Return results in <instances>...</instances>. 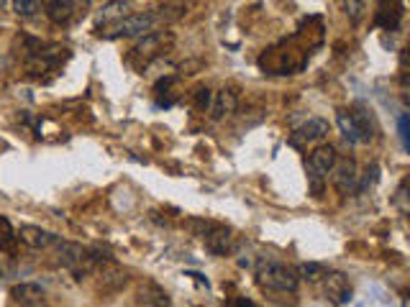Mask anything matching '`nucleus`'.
I'll list each match as a JSON object with an SVG mask.
<instances>
[{
	"label": "nucleus",
	"mask_w": 410,
	"mask_h": 307,
	"mask_svg": "<svg viewBox=\"0 0 410 307\" xmlns=\"http://www.w3.org/2000/svg\"><path fill=\"white\" fill-rule=\"evenodd\" d=\"M397 123H400V139H403V146L408 149V115L403 113Z\"/></svg>",
	"instance_id": "obj_21"
},
{
	"label": "nucleus",
	"mask_w": 410,
	"mask_h": 307,
	"mask_svg": "<svg viewBox=\"0 0 410 307\" xmlns=\"http://www.w3.org/2000/svg\"><path fill=\"white\" fill-rule=\"evenodd\" d=\"M323 279V292H326V300L336 307H344L352 302V281L344 271H326L320 276Z\"/></svg>",
	"instance_id": "obj_8"
},
{
	"label": "nucleus",
	"mask_w": 410,
	"mask_h": 307,
	"mask_svg": "<svg viewBox=\"0 0 410 307\" xmlns=\"http://www.w3.org/2000/svg\"><path fill=\"white\" fill-rule=\"evenodd\" d=\"M157 16L154 13H134V16H126V18L110 23V38H136V36H149L154 33V26H157Z\"/></svg>",
	"instance_id": "obj_5"
},
{
	"label": "nucleus",
	"mask_w": 410,
	"mask_h": 307,
	"mask_svg": "<svg viewBox=\"0 0 410 307\" xmlns=\"http://www.w3.org/2000/svg\"><path fill=\"white\" fill-rule=\"evenodd\" d=\"M57 251H59V262H62L67 269H72V271H77V274H80V271L88 274L90 269L98 264L95 256H93V249H85V246H80V243L59 241Z\"/></svg>",
	"instance_id": "obj_6"
},
{
	"label": "nucleus",
	"mask_w": 410,
	"mask_h": 307,
	"mask_svg": "<svg viewBox=\"0 0 410 307\" xmlns=\"http://www.w3.org/2000/svg\"><path fill=\"white\" fill-rule=\"evenodd\" d=\"M16 238H21L28 249H36V251L51 249V246H57V243L62 241L57 233H51V230L46 228H38V225H21Z\"/></svg>",
	"instance_id": "obj_9"
},
{
	"label": "nucleus",
	"mask_w": 410,
	"mask_h": 307,
	"mask_svg": "<svg viewBox=\"0 0 410 307\" xmlns=\"http://www.w3.org/2000/svg\"><path fill=\"white\" fill-rule=\"evenodd\" d=\"M131 11V3L128 0H110L108 6H102L100 13H98V23H115L128 16Z\"/></svg>",
	"instance_id": "obj_14"
},
{
	"label": "nucleus",
	"mask_w": 410,
	"mask_h": 307,
	"mask_svg": "<svg viewBox=\"0 0 410 307\" xmlns=\"http://www.w3.org/2000/svg\"><path fill=\"white\" fill-rule=\"evenodd\" d=\"M192 228H200L198 236L203 238L205 249L213 256H226L233 246V230L228 225L213 223V220H192Z\"/></svg>",
	"instance_id": "obj_4"
},
{
	"label": "nucleus",
	"mask_w": 410,
	"mask_h": 307,
	"mask_svg": "<svg viewBox=\"0 0 410 307\" xmlns=\"http://www.w3.org/2000/svg\"><path fill=\"white\" fill-rule=\"evenodd\" d=\"M139 305L144 307H172L169 294L157 284V281H144L139 287Z\"/></svg>",
	"instance_id": "obj_12"
},
{
	"label": "nucleus",
	"mask_w": 410,
	"mask_h": 307,
	"mask_svg": "<svg viewBox=\"0 0 410 307\" xmlns=\"http://www.w3.org/2000/svg\"><path fill=\"white\" fill-rule=\"evenodd\" d=\"M8 3H11V0H0V11H6V8H8Z\"/></svg>",
	"instance_id": "obj_23"
},
{
	"label": "nucleus",
	"mask_w": 410,
	"mask_h": 307,
	"mask_svg": "<svg viewBox=\"0 0 410 307\" xmlns=\"http://www.w3.org/2000/svg\"><path fill=\"white\" fill-rule=\"evenodd\" d=\"M256 281H259V287L267 289V292H280V294L295 292V289L300 287L298 269L282 262L259 264V269H256Z\"/></svg>",
	"instance_id": "obj_1"
},
{
	"label": "nucleus",
	"mask_w": 410,
	"mask_h": 307,
	"mask_svg": "<svg viewBox=\"0 0 410 307\" xmlns=\"http://www.w3.org/2000/svg\"><path fill=\"white\" fill-rule=\"evenodd\" d=\"M339 161V154H336V146L331 144H320L310 151V156L305 159V174H308V185L313 190V195L318 198L323 187L328 182V174L333 172V166Z\"/></svg>",
	"instance_id": "obj_3"
},
{
	"label": "nucleus",
	"mask_w": 410,
	"mask_h": 307,
	"mask_svg": "<svg viewBox=\"0 0 410 307\" xmlns=\"http://www.w3.org/2000/svg\"><path fill=\"white\" fill-rule=\"evenodd\" d=\"M226 307H256L251 300H246V297H233V300L226 302Z\"/></svg>",
	"instance_id": "obj_22"
},
{
	"label": "nucleus",
	"mask_w": 410,
	"mask_h": 307,
	"mask_svg": "<svg viewBox=\"0 0 410 307\" xmlns=\"http://www.w3.org/2000/svg\"><path fill=\"white\" fill-rule=\"evenodd\" d=\"M13 6V13L19 16V18H36L38 11H41V3L38 0H11Z\"/></svg>",
	"instance_id": "obj_17"
},
{
	"label": "nucleus",
	"mask_w": 410,
	"mask_h": 307,
	"mask_svg": "<svg viewBox=\"0 0 410 307\" xmlns=\"http://www.w3.org/2000/svg\"><path fill=\"white\" fill-rule=\"evenodd\" d=\"M323 274H326V266H323V264H300V266H298V276H300V279L315 281Z\"/></svg>",
	"instance_id": "obj_18"
},
{
	"label": "nucleus",
	"mask_w": 410,
	"mask_h": 307,
	"mask_svg": "<svg viewBox=\"0 0 410 307\" xmlns=\"http://www.w3.org/2000/svg\"><path fill=\"white\" fill-rule=\"evenodd\" d=\"M16 241V230H13L11 220L0 215V249H11Z\"/></svg>",
	"instance_id": "obj_19"
},
{
	"label": "nucleus",
	"mask_w": 410,
	"mask_h": 307,
	"mask_svg": "<svg viewBox=\"0 0 410 307\" xmlns=\"http://www.w3.org/2000/svg\"><path fill=\"white\" fill-rule=\"evenodd\" d=\"M236 105H238V95L231 87H224L221 92H216V97H213V102H211L213 121H224L226 115H231L236 110Z\"/></svg>",
	"instance_id": "obj_13"
},
{
	"label": "nucleus",
	"mask_w": 410,
	"mask_h": 307,
	"mask_svg": "<svg viewBox=\"0 0 410 307\" xmlns=\"http://www.w3.org/2000/svg\"><path fill=\"white\" fill-rule=\"evenodd\" d=\"M331 174H333V187H336L341 195H354V192H357L359 169H357V161L354 159L336 161Z\"/></svg>",
	"instance_id": "obj_10"
},
{
	"label": "nucleus",
	"mask_w": 410,
	"mask_h": 307,
	"mask_svg": "<svg viewBox=\"0 0 410 307\" xmlns=\"http://www.w3.org/2000/svg\"><path fill=\"white\" fill-rule=\"evenodd\" d=\"M280 307H295V305H280Z\"/></svg>",
	"instance_id": "obj_24"
},
{
	"label": "nucleus",
	"mask_w": 410,
	"mask_h": 307,
	"mask_svg": "<svg viewBox=\"0 0 410 307\" xmlns=\"http://www.w3.org/2000/svg\"><path fill=\"white\" fill-rule=\"evenodd\" d=\"M11 297L16 302H21V307H44V287L41 284H19V287L11 289Z\"/></svg>",
	"instance_id": "obj_11"
},
{
	"label": "nucleus",
	"mask_w": 410,
	"mask_h": 307,
	"mask_svg": "<svg viewBox=\"0 0 410 307\" xmlns=\"http://www.w3.org/2000/svg\"><path fill=\"white\" fill-rule=\"evenodd\" d=\"M195 102H198V108L205 110V108H211V102H213V92L208 87H200L198 92H195Z\"/></svg>",
	"instance_id": "obj_20"
},
{
	"label": "nucleus",
	"mask_w": 410,
	"mask_h": 307,
	"mask_svg": "<svg viewBox=\"0 0 410 307\" xmlns=\"http://www.w3.org/2000/svg\"><path fill=\"white\" fill-rule=\"evenodd\" d=\"M339 8H341V13H344L346 18H349V23L357 26L359 21L364 18L367 0H339Z\"/></svg>",
	"instance_id": "obj_15"
},
{
	"label": "nucleus",
	"mask_w": 410,
	"mask_h": 307,
	"mask_svg": "<svg viewBox=\"0 0 410 307\" xmlns=\"http://www.w3.org/2000/svg\"><path fill=\"white\" fill-rule=\"evenodd\" d=\"M377 179H379V164H367V169H364V174H359V179H357V192L354 195H362V192H367V190H372V187L377 185Z\"/></svg>",
	"instance_id": "obj_16"
},
{
	"label": "nucleus",
	"mask_w": 410,
	"mask_h": 307,
	"mask_svg": "<svg viewBox=\"0 0 410 307\" xmlns=\"http://www.w3.org/2000/svg\"><path fill=\"white\" fill-rule=\"evenodd\" d=\"M336 126H339L341 136H344L352 146H362L374 139V123L372 115L362 108H349L336 113Z\"/></svg>",
	"instance_id": "obj_2"
},
{
	"label": "nucleus",
	"mask_w": 410,
	"mask_h": 307,
	"mask_svg": "<svg viewBox=\"0 0 410 307\" xmlns=\"http://www.w3.org/2000/svg\"><path fill=\"white\" fill-rule=\"evenodd\" d=\"M328 131H331V123H328L326 118H308L300 128H295L288 141H290V146H295V149H308L326 139Z\"/></svg>",
	"instance_id": "obj_7"
}]
</instances>
